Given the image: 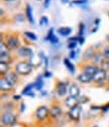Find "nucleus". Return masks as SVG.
I'll use <instances>...</instances> for the list:
<instances>
[{
	"instance_id": "nucleus-1",
	"label": "nucleus",
	"mask_w": 109,
	"mask_h": 127,
	"mask_svg": "<svg viewBox=\"0 0 109 127\" xmlns=\"http://www.w3.org/2000/svg\"><path fill=\"white\" fill-rule=\"evenodd\" d=\"M33 70V66L29 62H25V61H21L19 63L16 64L15 66V73H17L18 75L21 76H27L32 73Z\"/></svg>"
},
{
	"instance_id": "nucleus-2",
	"label": "nucleus",
	"mask_w": 109,
	"mask_h": 127,
	"mask_svg": "<svg viewBox=\"0 0 109 127\" xmlns=\"http://www.w3.org/2000/svg\"><path fill=\"white\" fill-rule=\"evenodd\" d=\"M17 121V117L15 114H13L10 111H6V112H3L1 115V124L5 125V126H13L15 125Z\"/></svg>"
},
{
	"instance_id": "nucleus-3",
	"label": "nucleus",
	"mask_w": 109,
	"mask_h": 127,
	"mask_svg": "<svg viewBox=\"0 0 109 127\" xmlns=\"http://www.w3.org/2000/svg\"><path fill=\"white\" fill-rule=\"evenodd\" d=\"M50 116V109L46 106H39L36 108V117L37 119V121L39 122H43L48 119V117Z\"/></svg>"
},
{
	"instance_id": "nucleus-4",
	"label": "nucleus",
	"mask_w": 109,
	"mask_h": 127,
	"mask_svg": "<svg viewBox=\"0 0 109 127\" xmlns=\"http://www.w3.org/2000/svg\"><path fill=\"white\" fill-rule=\"evenodd\" d=\"M82 113V107L80 105H77L68 111V116L72 121H79L80 116Z\"/></svg>"
},
{
	"instance_id": "nucleus-5",
	"label": "nucleus",
	"mask_w": 109,
	"mask_h": 127,
	"mask_svg": "<svg viewBox=\"0 0 109 127\" xmlns=\"http://www.w3.org/2000/svg\"><path fill=\"white\" fill-rule=\"evenodd\" d=\"M107 80V72L103 69H99L97 73L93 76V82L97 84H102Z\"/></svg>"
},
{
	"instance_id": "nucleus-6",
	"label": "nucleus",
	"mask_w": 109,
	"mask_h": 127,
	"mask_svg": "<svg viewBox=\"0 0 109 127\" xmlns=\"http://www.w3.org/2000/svg\"><path fill=\"white\" fill-rule=\"evenodd\" d=\"M56 92H57V95L60 97H63L67 94L68 92V86H67V83L65 82H58L57 83V86H56Z\"/></svg>"
},
{
	"instance_id": "nucleus-7",
	"label": "nucleus",
	"mask_w": 109,
	"mask_h": 127,
	"mask_svg": "<svg viewBox=\"0 0 109 127\" xmlns=\"http://www.w3.org/2000/svg\"><path fill=\"white\" fill-rule=\"evenodd\" d=\"M62 114H63V109L61 108V106L56 104L50 108V116L53 119H58L59 117L62 116Z\"/></svg>"
},
{
	"instance_id": "nucleus-8",
	"label": "nucleus",
	"mask_w": 109,
	"mask_h": 127,
	"mask_svg": "<svg viewBox=\"0 0 109 127\" xmlns=\"http://www.w3.org/2000/svg\"><path fill=\"white\" fill-rule=\"evenodd\" d=\"M9 47V50H18L19 49V40L17 38V36L15 35H11L9 36V38L7 39V43H6Z\"/></svg>"
},
{
	"instance_id": "nucleus-9",
	"label": "nucleus",
	"mask_w": 109,
	"mask_h": 127,
	"mask_svg": "<svg viewBox=\"0 0 109 127\" xmlns=\"http://www.w3.org/2000/svg\"><path fill=\"white\" fill-rule=\"evenodd\" d=\"M68 93H69V96L79 98L80 97V88L75 83L70 84V86L68 88Z\"/></svg>"
},
{
	"instance_id": "nucleus-10",
	"label": "nucleus",
	"mask_w": 109,
	"mask_h": 127,
	"mask_svg": "<svg viewBox=\"0 0 109 127\" xmlns=\"http://www.w3.org/2000/svg\"><path fill=\"white\" fill-rule=\"evenodd\" d=\"M0 89H1V91H10L13 89V85L7 80V79L5 77H1V79H0Z\"/></svg>"
},
{
	"instance_id": "nucleus-11",
	"label": "nucleus",
	"mask_w": 109,
	"mask_h": 127,
	"mask_svg": "<svg viewBox=\"0 0 109 127\" xmlns=\"http://www.w3.org/2000/svg\"><path fill=\"white\" fill-rule=\"evenodd\" d=\"M65 106L68 107L69 109L79 105V99L76 98V97H72V96H68L66 99H65Z\"/></svg>"
},
{
	"instance_id": "nucleus-12",
	"label": "nucleus",
	"mask_w": 109,
	"mask_h": 127,
	"mask_svg": "<svg viewBox=\"0 0 109 127\" xmlns=\"http://www.w3.org/2000/svg\"><path fill=\"white\" fill-rule=\"evenodd\" d=\"M17 53L20 57L23 58H29V57H33V51L32 49H29L27 46H20L19 49L17 50Z\"/></svg>"
},
{
	"instance_id": "nucleus-13",
	"label": "nucleus",
	"mask_w": 109,
	"mask_h": 127,
	"mask_svg": "<svg viewBox=\"0 0 109 127\" xmlns=\"http://www.w3.org/2000/svg\"><path fill=\"white\" fill-rule=\"evenodd\" d=\"M78 81L83 83V84H88V83L93 81V77H91L90 75H88V74L83 72L82 74H80L79 76H78Z\"/></svg>"
},
{
	"instance_id": "nucleus-14",
	"label": "nucleus",
	"mask_w": 109,
	"mask_h": 127,
	"mask_svg": "<svg viewBox=\"0 0 109 127\" xmlns=\"http://www.w3.org/2000/svg\"><path fill=\"white\" fill-rule=\"evenodd\" d=\"M98 70H99V68L96 65H88V66H86L84 68V73H86V74L90 75L91 77H93L97 73Z\"/></svg>"
},
{
	"instance_id": "nucleus-15",
	"label": "nucleus",
	"mask_w": 109,
	"mask_h": 127,
	"mask_svg": "<svg viewBox=\"0 0 109 127\" xmlns=\"http://www.w3.org/2000/svg\"><path fill=\"white\" fill-rule=\"evenodd\" d=\"M3 77H5L7 80L14 86L15 84H16L17 82H18V76H17V73H13V72H9L8 74H6L5 76H3Z\"/></svg>"
},
{
	"instance_id": "nucleus-16",
	"label": "nucleus",
	"mask_w": 109,
	"mask_h": 127,
	"mask_svg": "<svg viewBox=\"0 0 109 127\" xmlns=\"http://www.w3.org/2000/svg\"><path fill=\"white\" fill-rule=\"evenodd\" d=\"M25 13H26V18L29 20V22L34 24L35 23V19L33 16V10H32V6L29 4H26V8H25Z\"/></svg>"
},
{
	"instance_id": "nucleus-17",
	"label": "nucleus",
	"mask_w": 109,
	"mask_h": 127,
	"mask_svg": "<svg viewBox=\"0 0 109 127\" xmlns=\"http://www.w3.org/2000/svg\"><path fill=\"white\" fill-rule=\"evenodd\" d=\"M72 32V28L68 27V26H64V27H60L58 29V33L62 36H68L70 33Z\"/></svg>"
},
{
	"instance_id": "nucleus-18",
	"label": "nucleus",
	"mask_w": 109,
	"mask_h": 127,
	"mask_svg": "<svg viewBox=\"0 0 109 127\" xmlns=\"http://www.w3.org/2000/svg\"><path fill=\"white\" fill-rule=\"evenodd\" d=\"M0 73H1L2 77L9 73L8 63H6V62H1V63H0Z\"/></svg>"
},
{
	"instance_id": "nucleus-19",
	"label": "nucleus",
	"mask_w": 109,
	"mask_h": 127,
	"mask_svg": "<svg viewBox=\"0 0 109 127\" xmlns=\"http://www.w3.org/2000/svg\"><path fill=\"white\" fill-rule=\"evenodd\" d=\"M42 87H43V79H42V76H38L36 78V81L35 82V88L37 91H41L42 90Z\"/></svg>"
},
{
	"instance_id": "nucleus-20",
	"label": "nucleus",
	"mask_w": 109,
	"mask_h": 127,
	"mask_svg": "<svg viewBox=\"0 0 109 127\" xmlns=\"http://www.w3.org/2000/svg\"><path fill=\"white\" fill-rule=\"evenodd\" d=\"M64 64H65L66 68L68 69V71H69L71 74H75V67H74L73 64L70 62V60H69V59L65 58V59H64Z\"/></svg>"
},
{
	"instance_id": "nucleus-21",
	"label": "nucleus",
	"mask_w": 109,
	"mask_h": 127,
	"mask_svg": "<svg viewBox=\"0 0 109 127\" xmlns=\"http://www.w3.org/2000/svg\"><path fill=\"white\" fill-rule=\"evenodd\" d=\"M95 55V52H94V49L91 46V47H88V49L85 51L84 53V59L86 60H89V59H93V57H94Z\"/></svg>"
},
{
	"instance_id": "nucleus-22",
	"label": "nucleus",
	"mask_w": 109,
	"mask_h": 127,
	"mask_svg": "<svg viewBox=\"0 0 109 127\" xmlns=\"http://www.w3.org/2000/svg\"><path fill=\"white\" fill-rule=\"evenodd\" d=\"M24 35H25V36H26L28 39L33 40V41H36V40L37 39L36 35L34 32H30V31H25V32H24Z\"/></svg>"
},
{
	"instance_id": "nucleus-23",
	"label": "nucleus",
	"mask_w": 109,
	"mask_h": 127,
	"mask_svg": "<svg viewBox=\"0 0 109 127\" xmlns=\"http://www.w3.org/2000/svg\"><path fill=\"white\" fill-rule=\"evenodd\" d=\"M9 51V47L7 44H4L3 41H1V47H0V53L1 54H8Z\"/></svg>"
},
{
	"instance_id": "nucleus-24",
	"label": "nucleus",
	"mask_w": 109,
	"mask_h": 127,
	"mask_svg": "<svg viewBox=\"0 0 109 127\" xmlns=\"http://www.w3.org/2000/svg\"><path fill=\"white\" fill-rule=\"evenodd\" d=\"M35 87V83H33V84H29V85H27L24 89H23V91H22V95H27L29 92H30V90H32L33 88Z\"/></svg>"
},
{
	"instance_id": "nucleus-25",
	"label": "nucleus",
	"mask_w": 109,
	"mask_h": 127,
	"mask_svg": "<svg viewBox=\"0 0 109 127\" xmlns=\"http://www.w3.org/2000/svg\"><path fill=\"white\" fill-rule=\"evenodd\" d=\"M102 68L101 69H103V70H105V71H108L109 70V61L108 60H105V61H102Z\"/></svg>"
},
{
	"instance_id": "nucleus-26",
	"label": "nucleus",
	"mask_w": 109,
	"mask_h": 127,
	"mask_svg": "<svg viewBox=\"0 0 109 127\" xmlns=\"http://www.w3.org/2000/svg\"><path fill=\"white\" fill-rule=\"evenodd\" d=\"M73 4H77V5H84L86 3H88V0H73Z\"/></svg>"
},
{
	"instance_id": "nucleus-27",
	"label": "nucleus",
	"mask_w": 109,
	"mask_h": 127,
	"mask_svg": "<svg viewBox=\"0 0 109 127\" xmlns=\"http://www.w3.org/2000/svg\"><path fill=\"white\" fill-rule=\"evenodd\" d=\"M103 57L105 60H109V46H106L103 51Z\"/></svg>"
},
{
	"instance_id": "nucleus-28",
	"label": "nucleus",
	"mask_w": 109,
	"mask_h": 127,
	"mask_svg": "<svg viewBox=\"0 0 109 127\" xmlns=\"http://www.w3.org/2000/svg\"><path fill=\"white\" fill-rule=\"evenodd\" d=\"M24 16H23V15L22 14H20V13H18L17 15H16V16H15V20H16L17 22H23L24 21Z\"/></svg>"
},
{
	"instance_id": "nucleus-29",
	"label": "nucleus",
	"mask_w": 109,
	"mask_h": 127,
	"mask_svg": "<svg viewBox=\"0 0 109 127\" xmlns=\"http://www.w3.org/2000/svg\"><path fill=\"white\" fill-rule=\"evenodd\" d=\"M39 23H40V25H46L49 23V18L46 17V16H42L41 18H40V20H39Z\"/></svg>"
},
{
	"instance_id": "nucleus-30",
	"label": "nucleus",
	"mask_w": 109,
	"mask_h": 127,
	"mask_svg": "<svg viewBox=\"0 0 109 127\" xmlns=\"http://www.w3.org/2000/svg\"><path fill=\"white\" fill-rule=\"evenodd\" d=\"M53 32H54V29H53V28H51V29H50V31H49V33H48V35L45 36L44 40H51V38H52V37L54 36Z\"/></svg>"
},
{
	"instance_id": "nucleus-31",
	"label": "nucleus",
	"mask_w": 109,
	"mask_h": 127,
	"mask_svg": "<svg viewBox=\"0 0 109 127\" xmlns=\"http://www.w3.org/2000/svg\"><path fill=\"white\" fill-rule=\"evenodd\" d=\"M77 44H78V42H76V41L69 42V44H68V49H69V50H74L75 47L77 46Z\"/></svg>"
},
{
	"instance_id": "nucleus-32",
	"label": "nucleus",
	"mask_w": 109,
	"mask_h": 127,
	"mask_svg": "<svg viewBox=\"0 0 109 127\" xmlns=\"http://www.w3.org/2000/svg\"><path fill=\"white\" fill-rule=\"evenodd\" d=\"M84 27H85L84 23H83V22H81V23H80V31H79L80 36H82V35H83V33H84Z\"/></svg>"
},
{
	"instance_id": "nucleus-33",
	"label": "nucleus",
	"mask_w": 109,
	"mask_h": 127,
	"mask_svg": "<svg viewBox=\"0 0 109 127\" xmlns=\"http://www.w3.org/2000/svg\"><path fill=\"white\" fill-rule=\"evenodd\" d=\"M101 111L102 112H107V111H109V103L104 105V106H102L101 107Z\"/></svg>"
},
{
	"instance_id": "nucleus-34",
	"label": "nucleus",
	"mask_w": 109,
	"mask_h": 127,
	"mask_svg": "<svg viewBox=\"0 0 109 127\" xmlns=\"http://www.w3.org/2000/svg\"><path fill=\"white\" fill-rule=\"evenodd\" d=\"M51 42H52V43H55V44H56V43H58V42H59V39H58V37L54 35V36L51 38Z\"/></svg>"
},
{
	"instance_id": "nucleus-35",
	"label": "nucleus",
	"mask_w": 109,
	"mask_h": 127,
	"mask_svg": "<svg viewBox=\"0 0 109 127\" xmlns=\"http://www.w3.org/2000/svg\"><path fill=\"white\" fill-rule=\"evenodd\" d=\"M51 4V0H44V2H43V6L44 8H48Z\"/></svg>"
},
{
	"instance_id": "nucleus-36",
	"label": "nucleus",
	"mask_w": 109,
	"mask_h": 127,
	"mask_svg": "<svg viewBox=\"0 0 109 127\" xmlns=\"http://www.w3.org/2000/svg\"><path fill=\"white\" fill-rule=\"evenodd\" d=\"M43 76H44L45 78H51V77H52V74H51L50 72H48V71H45V72H44V75H43Z\"/></svg>"
},
{
	"instance_id": "nucleus-37",
	"label": "nucleus",
	"mask_w": 109,
	"mask_h": 127,
	"mask_svg": "<svg viewBox=\"0 0 109 127\" xmlns=\"http://www.w3.org/2000/svg\"><path fill=\"white\" fill-rule=\"evenodd\" d=\"M24 109H25V105H24V103H21V105H20V112L21 113L24 112Z\"/></svg>"
},
{
	"instance_id": "nucleus-38",
	"label": "nucleus",
	"mask_w": 109,
	"mask_h": 127,
	"mask_svg": "<svg viewBox=\"0 0 109 127\" xmlns=\"http://www.w3.org/2000/svg\"><path fill=\"white\" fill-rule=\"evenodd\" d=\"M75 55H76V53H75L74 51H72V52L70 53V59H75V57H76Z\"/></svg>"
},
{
	"instance_id": "nucleus-39",
	"label": "nucleus",
	"mask_w": 109,
	"mask_h": 127,
	"mask_svg": "<svg viewBox=\"0 0 109 127\" xmlns=\"http://www.w3.org/2000/svg\"><path fill=\"white\" fill-rule=\"evenodd\" d=\"M79 42H80V44H83L84 43V37L83 36H80L79 37Z\"/></svg>"
},
{
	"instance_id": "nucleus-40",
	"label": "nucleus",
	"mask_w": 109,
	"mask_h": 127,
	"mask_svg": "<svg viewBox=\"0 0 109 127\" xmlns=\"http://www.w3.org/2000/svg\"><path fill=\"white\" fill-rule=\"evenodd\" d=\"M26 96H30V97H35V94L33 93V92H29L27 95H26Z\"/></svg>"
},
{
	"instance_id": "nucleus-41",
	"label": "nucleus",
	"mask_w": 109,
	"mask_h": 127,
	"mask_svg": "<svg viewBox=\"0 0 109 127\" xmlns=\"http://www.w3.org/2000/svg\"><path fill=\"white\" fill-rule=\"evenodd\" d=\"M62 3H68L69 2V0H61Z\"/></svg>"
},
{
	"instance_id": "nucleus-42",
	"label": "nucleus",
	"mask_w": 109,
	"mask_h": 127,
	"mask_svg": "<svg viewBox=\"0 0 109 127\" xmlns=\"http://www.w3.org/2000/svg\"><path fill=\"white\" fill-rule=\"evenodd\" d=\"M20 98H21V96H15V97H14L15 100H18V99H20Z\"/></svg>"
},
{
	"instance_id": "nucleus-43",
	"label": "nucleus",
	"mask_w": 109,
	"mask_h": 127,
	"mask_svg": "<svg viewBox=\"0 0 109 127\" xmlns=\"http://www.w3.org/2000/svg\"><path fill=\"white\" fill-rule=\"evenodd\" d=\"M0 127H5V125H3V124H1V126H0Z\"/></svg>"
},
{
	"instance_id": "nucleus-44",
	"label": "nucleus",
	"mask_w": 109,
	"mask_h": 127,
	"mask_svg": "<svg viewBox=\"0 0 109 127\" xmlns=\"http://www.w3.org/2000/svg\"><path fill=\"white\" fill-rule=\"evenodd\" d=\"M5 1H13V0H5Z\"/></svg>"
},
{
	"instance_id": "nucleus-45",
	"label": "nucleus",
	"mask_w": 109,
	"mask_h": 127,
	"mask_svg": "<svg viewBox=\"0 0 109 127\" xmlns=\"http://www.w3.org/2000/svg\"><path fill=\"white\" fill-rule=\"evenodd\" d=\"M93 127H97V126H93Z\"/></svg>"
},
{
	"instance_id": "nucleus-46",
	"label": "nucleus",
	"mask_w": 109,
	"mask_h": 127,
	"mask_svg": "<svg viewBox=\"0 0 109 127\" xmlns=\"http://www.w3.org/2000/svg\"><path fill=\"white\" fill-rule=\"evenodd\" d=\"M108 15H109V11H108Z\"/></svg>"
}]
</instances>
